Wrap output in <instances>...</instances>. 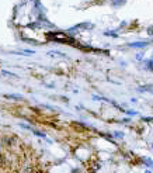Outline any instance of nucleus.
<instances>
[{
	"label": "nucleus",
	"instance_id": "obj_2",
	"mask_svg": "<svg viewBox=\"0 0 153 173\" xmlns=\"http://www.w3.org/2000/svg\"><path fill=\"white\" fill-rule=\"evenodd\" d=\"M143 160H145V165H147V166H149V167H152V166H153L152 160H150V159H149V158H145V159H143Z\"/></svg>",
	"mask_w": 153,
	"mask_h": 173
},
{
	"label": "nucleus",
	"instance_id": "obj_1",
	"mask_svg": "<svg viewBox=\"0 0 153 173\" xmlns=\"http://www.w3.org/2000/svg\"><path fill=\"white\" fill-rule=\"evenodd\" d=\"M147 45H149L147 41H140V42H132V44H129L131 48H145Z\"/></svg>",
	"mask_w": 153,
	"mask_h": 173
},
{
	"label": "nucleus",
	"instance_id": "obj_3",
	"mask_svg": "<svg viewBox=\"0 0 153 173\" xmlns=\"http://www.w3.org/2000/svg\"><path fill=\"white\" fill-rule=\"evenodd\" d=\"M34 134L38 135V137H41V138H47V135L44 134V132H41V131H34Z\"/></svg>",
	"mask_w": 153,
	"mask_h": 173
},
{
	"label": "nucleus",
	"instance_id": "obj_4",
	"mask_svg": "<svg viewBox=\"0 0 153 173\" xmlns=\"http://www.w3.org/2000/svg\"><path fill=\"white\" fill-rule=\"evenodd\" d=\"M115 137H124V134H122V132H115Z\"/></svg>",
	"mask_w": 153,
	"mask_h": 173
}]
</instances>
